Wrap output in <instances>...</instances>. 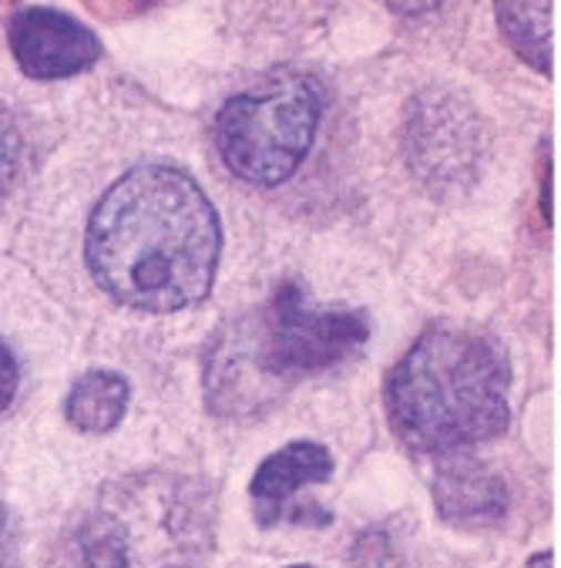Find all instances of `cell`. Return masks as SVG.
<instances>
[{
  "mask_svg": "<svg viewBox=\"0 0 561 568\" xmlns=\"http://www.w3.org/2000/svg\"><path fill=\"white\" fill-rule=\"evenodd\" d=\"M222 256V222L175 162H142L111 185L84 233L94 283L122 306L175 313L208 296Z\"/></svg>",
  "mask_w": 561,
  "mask_h": 568,
  "instance_id": "cell-1",
  "label": "cell"
},
{
  "mask_svg": "<svg viewBox=\"0 0 561 568\" xmlns=\"http://www.w3.org/2000/svg\"><path fill=\"white\" fill-rule=\"evenodd\" d=\"M367 339L364 310L316 306L299 280H283L263 306L215 333L205 354V404L230 420L256 417L299 381L354 361Z\"/></svg>",
  "mask_w": 561,
  "mask_h": 568,
  "instance_id": "cell-2",
  "label": "cell"
},
{
  "mask_svg": "<svg viewBox=\"0 0 561 568\" xmlns=\"http://www.w3.org/2000/svg\"><path fill=\"white\" fill-rule=\"evenodd\" d=\"M508 357L488 333L437 323L387 374V424L414 454L451 458L508 430Z\"/></svg>",
  "mask_w": 561,
  "mask_h": 568,
  "instance_id": "cell-3",
  "label": "cell"
},
{
  "mask_svg": "<svg viewBox=\"0 0 561 568\" xmlns=\"http://www.w3.org/2000/svg\"><path fill=\"white\" fill-rule=\"evenodd\" d=\"M218 541L212 481L149 468L108 481L71 551L88 568H205Z\"/></svg>",
  "mask_w": 561,
  "mask_h": 568,
  "instance_id": "cell-4",
  "label": "cell"
},
{
  "mask_svg": "<svg viewBox=\"0 0 561 568\" xmlns=\"http://www.w3.org/2000/svg\"><path fill=\"white\" fill-rule=\"evenodd\" d=\"M319 119V84L299 71H276L222 104L215 152L236 179L273 189L296 175L316 142Z\"/></svg>",
  "mask_w": 561,
  "mask_h": 568,
  "instance_id": "cell-5",
  "label": "cell"
},
{
  "mask_svg": "<svg viewBox=\"0 0 561 568\" xmlns=\"http://www.w3.org/2000/svg\"><path fill=\"white\" fill-rule=\"evenodd\" d=\"M400 145L417 185L440 199L468 192L488 162V129L478 108L451 88L414 94Z\"/></svg>",
  "mask_w": 561,
  "mask_h": 568,
  "instance_id": "cell-6",
  "label": "cell"
},
{
  "mask_svg": "<svg viewBox=\"0 0 561 568\" xmlns=\"http://www.w3.org/2000/svg\"><path fill=\"white\" fill-rule=\"evenodd\" d=\"M333 478V454L316 440H293L259 462L249 498L256 521L273 525H329L333 515L309 501H299L309 488Z\"/></svg>",
  "mask_w": 561,
  "mask_h": 568,
  "instance_id": "cell-7",
  "label": "cell"
},
{
  "mask_svg": "<svg viewBox=\"0 0 561 568\" xmlns=\"http://www.w3.org/2000/svg\"><path fill=\"white\" fill-rule=\"evenodd\" d=\"M8 38L18 68L38 81L81 74L101 61L98 34L58 8H18L8 21Z\"/></svg>",
  "mask_w": 561,
  "mask_h": 568,
  "instance_id": "cell-8",
  "label": "cell"
},
{
  "mask_svg": "<svg viewBox=\"0 0 561 568\" xmlns=\"http://www.w3.org/2000/svg\"><path fill=\"white\" fill-rule=\"evenodd\" d=\"M430 495L440 521L465 531L498 528L511 511V491L504 478L491 465L461 458V454H451L434 471Z\"/></svg>",
  "mask_w": 561,
  "mask_h": 568,
  "instance_id": "cell-9",
  "label": "cell"
},
{
  "mask_svg": "<svg viewBox=\"0 0 561 568\" xmlns=\"http://www.w3.org/2000/svg\"><path fill=\"white\" fill-rule=\"evenodd\" d=\"M129 400H132V384L125 374L119 371H84L68 397H64V417L78 434H111L129 414Z\"/></svg>",
  "mask_w": 561,
  "mask_h": 568,
  "instance_id": "cell-10",
  "label": "cell"
},
{
  "mask_svg": "<svg viewBox=\"0 0 561 568\" xmlns=\"http://www.w3.org/2000/svg\"><path fill=\"white\" fill-rule=\"evenodd\" d=\"M494 18L518 58L551 74V4H498Z\"/></svg>",
  "mask_w": 561,
  "mask_h": 568,
  "instance_id": "cell-11",
  "label": "cell"
},
{
  "mask_svg": "<svg viewBox=\"0 0 561 568\" xmlns=\"http://www.w3.org/2000/svg\"><path fill=\"white\" fill-rule=\"evenodd\" d=\"M24 169V145L18 135H0V195H8L21 182Z\"/></svg>",
  "mask_w": 561,
  "mask_h": 568,
  "instance_id": "cell-12",
  "label": "cell"
},
{
  "mask_svg": "<svg viewBox=\"0 0 561 568\" xmlns=\"http://www.w3.org/2000/svg\"><path fill=\"white\" fill-rule=\"evenodd\" d=\"M18 387H21V367H18V357L11 354V347L0 339V414L11 407V400L18 397Z\"/></svg>",
  "mask_w": 561,
  "mask_h": 568,
  "instance_id": "cell-13",
  "label": "cell"
},
{
  "mask_svg": "<svg viewBox=\"0 0 561 568\" xmlns=\"http://www.w3.org/2000/svg\"><path fill=\"white\" fill-rule=\"evenodd\" d=\"M0 568H21V535L4 505H0Z\"/></svg>",
  "mask_w": 561,
  "mask_h": 568,
  "instance_id": "cell-14",
  "label": "cell"
},
{
  "mask_svg": "<svg viewBox=\"0 0 561 568\" xmlns=\"http://www.w3.org/2000/svg\"><path fill=\"white\" fill-rule=\"evenodd\" d=\"M551 565H554V561H551V551H538V555L528 558L524 568H551Z\"/></svg>",
  "mask_w": 561,
  "mask_h": 568,
  "instance_id": "cell-15",
  "label": "cell"
},
{
  "mask_svg": "<svg viewBox=\"0 0 561 568\" xmlns=\"http://www.w3.org/2000/svg\"><path fill=\"white\" fill-rule=\"evenodd\" d=\"M286 568H316V565H286Z\"/></svg>",
  "mask_w": 561,
  "mask_h": 568,
  "instance_id": "cell-16",
  "label": "cell"
}]
</instances>
